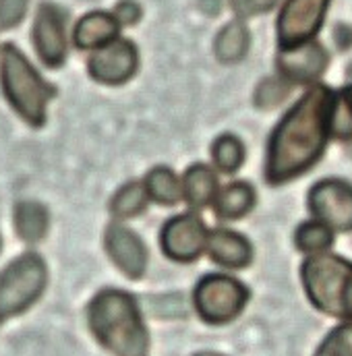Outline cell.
Segmentation results:
<instances>
[{"mask_svg":"<svg viewBox=\"0 0 352 356\" xmlns=\"http://www.w3.org/2000/svg\"><path fill=\"white\" fill-rule=\"evenodd\" d=\"M336 108V93L315 86L286 112L267 143L265 178L269 184L288 182L317 164L332 135Z\"/></svg>","mask_w":352,"mask_h":356,"instance_id":"obj_1","label":"cell"},{"mask_svg":"<svg viewBox=\"0 0 352 356\" xmlns=\"http://www.w3.org/2000/svg\"><path fill=\"white\" fill-rule=\"evenodd\" d=\"M88 323L95 340L114 356H147L150 334L135 298L125 290H102L88 307Z\"/></svg>","mask_w":352,"mask_h":356,"instance_id":"obj_2","label":"cell"},{"mask_svg":"<svg viewBox=\"0 0 352 356\" xmlns=\"http://www.w3.org/2000/svg\"><path fill=\"white\" fill-rule=\"evenodd\" d=\"M301 277L311 305L332 317L352 321V264L328 253L311 255Z\"/></svg>","mask_w":352,"mask_h":356,"instance_id":"obj_3","label":"cell"},{"mask_svg":"<svg viewBox=\"0 0 352 356\" xmlns=\"http://www.w3.org/2000/svg\"><path fill=\"white\" fill-rule=\"evenodd\" d=\"M0 81L6 99L21 118L31 127H42L46 122V104L54 95V88L38 75L13 44H6L0 52Z\"/></svg>","mask_w":352,"mask_h":356,"instance_id":"obj_4","label":"cell"},{"mask_svg":"<svg viewBox=\"0 0 352 356\" xmlns=\"http://www.w3.org/2000/svg\"><path fill=\"white\" fill-rule=\"evenodd\" d=\"M48 280L42 257L27 253L0 273V321L27 311L44 292Z\"/></svg>","mask_w":352,"mask_h":356,"instance_id":"obj_5","label":"cell"},{"mask_svg":"<svg viewBox=\"0 0 352 356\" xmlns=\"http://www.w3.org/2000/svg\"><path fill=\"white\" fill-rule=\"evenodd\" d=\"M193 302L199 317L211 325L230 323L249 302V290L237 277L209 273L199 280L193 292Z\"/></svg>","mask_w":352,"mask_h":356,"instance_id":"obj_6","label":"cell"},{"mask_svg":"<svg viewBox=\"0 0 352 356\" xmlns=\"http://www.w3.org/2000/svg\"><path fill=\"white\" fill-rule=\"evenodd\" d=\"M309 209L317 222L338 232L352 230V184L326 178L309 191Z\"/></svg>","mask_w":352,"mask_h":356,"instance_id":"obj_7","label":"cell"},{"mask_svg":"<svg viewBox=\"0 0 352 356\" xmlns=\"http://www.w3.org/2000/svg\"><path fill=\"white\" fill-rule=\"evenodd\" d=\"M330 0H286L278 17V42L280 48H292L319 31Z\"/></svg>","mask_w":352,"mask_h":356,"instance_id":"obj_8","label":"cell"},{"mask_svg":"<svg viewBox=\"0 0 352 356\" xmlns=\"http://www.w3.org/2000/svg\"><path fill=\"white\" fill-rule=\"evenodd\" d=\"M207 228L203 220L195 213L176 216L164 224L160 243L162 251L168 259L178 264H191L201 257L203 249L207 247Z\"/></svg>","mask_w":352,"mask_h":356,"instance_id":"obj_9","label":"cell"},{"mask_svg":"<svg viewBox=\"0 0 352 356\" xmlns=\"http://www.w3.org/2000/svg\"><path fill=\"white\" fill-rule=\"evenodd\" d=\"M137 50L127 40H114L102 46L89 58V75L106 86L127 83L137 71Z\"/></svg>","mask_w":352,"mask_h":356,"instance_id":"obj_10","label":"cell"},{"mask_svg":"<svg viewBox=\"0 0 352 356\" xmlns=\"http://www.w3.org/2000/svg\"><path fill=\"white\" fill-rule=\"evenodd\" d=\"M330 54L317 42H305L292 48H280L278 71L288 83H313L328 69Z\"/></svg>","mask_w":352,"mask_h":356,"instance_id":"obj_11","label":"cell"},{"mask_svg":"<svg viewBox=\"0 0 352 356\" xmlns=\"http://www.w3.org/2000/svg\"><path fill=\"white\" fill-rule=\"evenodd\" d=\"M65 13L54 4H42L33 23V44L48 67H61L67 58Z\"/></svg>","mask_w":352,"mask_h":356,"instance_id":"obj_12","label":"cell"},{"mask_svg":"<svg viewBox=\"0 0 352 356\" xmlns=\"http://www.w3.org/2000/svg\"><path fill=\"white\" fill-rule=\"evenodd\" d=\"M106 251L114 266L118 267L127 277L141 280L147 269V249L143 241L120 224H112L104 236Z\"/></svg>","mask_w":352,"mask_h":356,"instance_id":"obj_13","label":"cell"},{"mask_svg":"<svg viewBox=\"0 0 352 356\" xmlns=\"http://www.w3.org/2000/svg\"><path fill=\"white\" fill-rule=\"evenodd\" d=\"M207 251L218 266L228 269H243L253 259L251 243L239 232L224 230V228L207 234Z\"/></svg>","mask_w":352,"mask_h":356,"instance_id":"obj_14","label":"cell"},{"mask_svg":"<svg viewBox=\"0 0 352 356\" xmlns=\"http://www.w3.org/2000/svg\"><path fill=\"white\" fill-rule=\"evenodd\" d=\"M118 21L110 13L93 10L86 15L75 27V44L81 50L102 48L116 40L118 35Z\"/></svg>","mask_w":352,"mask_h":356,"instance_id":"obj_15","label":"cell"},{"mask_svg":"<svg viewBox=\"0 0 352 356\" xmlns=\"http://www.w3.org/2000/svg\"><path fill=\"white\" fill-rule=\"evenodd\" d=\"M180 186H182L184 201L195 209L209 205L218 195V178L211 168H207L203 164L191 166L182 178Z\"/></svg>","mask_w":352,"mask_h":356,"instance_id":"obj_16","label":"cell"},{"mask_svg":"<svg viewBox=\"0 0 352 356\" xmlns=\"http://www.w3.org/2000/svg\"><path fill=\"white\" fill-rule=\"evenodd\" d=\"M255 205V191L249 182H232L214 199L216 216L222 220H239Z\"/></svg>","mask_w":352,"mask_h":356,"instance_id":"obj_17","label":"cell"},{"mask_svg":"<svg viewBox=\"0 0 352 356\" xmlns=\"http://www.w3.org/2000/svg\"><path fill=\"white\" fill-rule=\"evenodd\" d=\"M251 44V35L249 29L241 23V21H230L228 25H224V29L218 33L216 38V56L220 63H239Z\"/></svg>","mask_w":352,"mask_h":356,"instance_id":"obj_18","label":"cell"},{"mask_svg":"<svg viewBox=\"0 0 352 356\" xmlns=\"http://www.w3.org/2000/svg\"><path fill=\"white\" fill-rule=\"evenodd\" d=\"M15 230L25 243H38L46 236L48 213L35 201H21L15 207Z\"/></svg>","mask_w":352,"mask_h":356,"instance_id":"obj_19","label":"cell"},{"mask_svg":"<svg viewBox=\"0 0 352 356\" xmlns=\"http://www.w3.org/2000/svg\"><path fill=\"white\" fill-rule=\"evenodd\" d=\"M145 191L147 195L162 203V205H175L180 201L182 197V186H180V180L176 178V175L170 168H164V166H158L154 168L147 178H145Z\"/></svg>","mask_w":352,"mask_h":356,"instance_id":"obj_20","label":"cell"},{"mask_svg":"<svg viewBox=\"0 0 352 356\" xmlns=\"http://www.w3.org/2000/svg\"><path fill=\"white\" fill-rule=\"evenodd\" d=\"M294 243L296 249L307 253V255H317L323 253L332 247L334 243V230L328 228L326 224L313 220V222H305L298 226L296 234H294Z\"/></svg>","mask_w":352,"mask_h":356,"instance_id":"obj_21","label":"cell"},{"mask_svg":"<svg viewBox=\"0 0 352 356\" xmlns=\"http://www.w3.org/2000/svg\"><path fill=\"white\" fill-rule=\"evenodd\" d=\"M147 201H150V195L145 186L139 182H129L114 195L110 207L116 218H135L147 207Z\"/></svg>","mask_w":352,"mask_h":356,"instance_id":"obj_22","label":"cell"},{"mask_svg":"<svg viewBox=\"0 0 352 356\" xmlns=\"http://www.w3.org/2000/svg\"><path fill=\"white\" fill-rule=\"evenodd\" d=\"M211 156H214V162L216 166L226 172V175H232L237 172L243 162H245V147L241 143V139H237L234 135H222L214 141V147H211Z\"/></svg>","mask_w":352,"mask_h":356,"instance_id":"obj_23","label":"cell"},{"mask_svg":"<svg viewBox=\"0 0 352 356\" xmlns=\"http://www.w3.org/2000/svg\"><path fill=\"white\" fill-rule=\"evenodd\" d=\"M315 356H352V321L334 327L317 348Z\"/></svg>","mask_w":352,"mask_h":356,"instance_id":"obj_24","label":"cell"},{"mask_svg":"<svg viewBox=\"0 0 352 356\" xmlns=\"http://www.w3.org/2000/svg\"><path fill=\"white\" fill-rule=\"evenodd\" d=\"M290 91V83L284 79H265L259 83V88L255 91V104L257 108H275Z\"/></svg>","mask_w":352,"mask_h":356,"instance_id":"obj_25","label":"cell"},{"mask_svg":"<svg viewBox=\"0 0 352 356\" xmlns=\"http://www.w3.org/2000/svg\"><path fill=\"white\" fill-rule=\"evenodd\" d=\"M27 0H0V29L19 25L25 17Z\"/></svg>","mask_w":352,"mask_h":356,"instance_id":"obj_26","label":"cell"},{"mask_svg":"<svg viewBox=\"0 0 352 356\" xmlns=\"http://www.w3.org/2000/svg\"><path fill=\"white\" fill-rule=\"evenodd\" d=\"M278 4V0H230L232 10L239 17H255L271 10Z\"/></svg>","mask_w":352,"mask_h":356,"instance_id":"obj_27","label":"cell"},{"mask_svg":"<svg viewBox=\"0 0 352 356\" xmlns=\"http://www.w3.org/2000/svg\"><path fill=\"white\" fill-rule=\"evenodd\" d=\"M141 17V8L137 2L133 0H122L116 4V10H114V19L118 21V25H133L137 23Z\"/></svg>","mask_w":352,"mask_h":356,"instance_id":"obj_28","label":"cell"},{"mask_svg":"<svg viewBox=\"0 0 352 356\" xmlns=\"http://www.w3.org/2000/svg\"><path fill=\"white\" fill-rule=\"evenodd\" d=\"M342 102H344L346 114H349V118H351V122H352V86L342 91Z\"/></svg>","mask_w":352,"mask_h":356,"instance_id":"obj_29","label":"cell"},{"mask_svg":"<svg viewBox=\"0 0 352 356\" xmlns=\"http://www.w3.org/2000/svg\"><path fill=\"white\" fill-rule=\"evenodd\" d=\"M195 356H224V355H218V353H199V355Z\"/></svg>","mask_w":352,"mask_h":356,"instance_id":"obj_30","label":"cell"},{"mask_svg":"<svg viewBox=\"0 0 352 356\" xmlns=\"http://www.w3.org/2000/svg\"><path fill=\"white\" fill-rule=\"evenodd\" d=\"M0 247H2V243H0Z\"/></svg>","mask_w":352,"mask_h":356,"instance_id":"obj_31","label":"cell"}]
</instances>
